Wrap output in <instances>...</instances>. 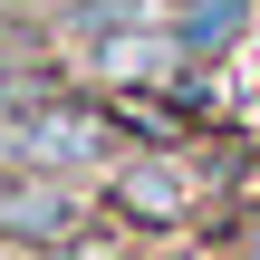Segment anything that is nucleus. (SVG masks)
<instances>
[{
  "instance_id": "1",
  "label": "nucleus",
  "mask_w": 260,
  "mask_h": 260,
  "mask_svg": "<svg viewBox=\"0 0 260 260\" xmlns=\"http://www.w3.org/2000/svg\"><path fill=\"white\" fill-rule=\"evenodd\" d=\"M87 58H96V77H106V87L145 96V87H183V58H193V48H183L164 19H145V29H116V39H96Z\"/></svg>"
},
{
  "instance_id": "2",
  "label": "nucleus",
  "mask_w": 260,
  "mask_h": 260,
  "mask_svg": "<svg viewBox=\"0 0 260 260\" xmlns=\"http://www.w3.org/2000/svg\"><path fill=\"white\" fill-rule=\"evenodd\" d=\"M0 241H19V251L77 241V203L58 183H39V164H0Z\"/></svg>"
},
{
  "instance_id": "3",
  "label": "nucleus",
  "mask_w": 260,
  "mask_h": 260,
  "mask_svg": "<svg viewBox=\"0 0 260 260\" xmlns=\"http://www.w3.org/2000/svg\"><path fill=\"white\" fill-rule=\"evenodd\" d=\"M96 154H106V125H96V116H77V106H58V96H39V106L19 116V164L58 174V164H96Z\"/></svg>"
},
{
  "instance_id": "4",
  "label": "nucleus",
  "mask_w": 260,
  "mask_h": 260,
  "mask_svg": "<svg viewBox=\"0 0 260 260\" xmlns=\"http://www.w3.org/2000/svg\"><path fill=\"white\" fill-rule=\"evenodd\" d=\"M145 19H164V0H48V29L58 39H116V29H145Z\"/></svg>"
},
{
  "instance_id": "5",
  "label": "nucleus",
  "mask_w": 260,
  "mask_h": 260,
  "mask_svg": "<svg viewBox=\"0 0 260 260\" xmlns=\"http://www.w3.org/2000/svg\"><path fill=\"white\" fill-rule=\"evenodd\" d=\"M241 19H251V0H183V10H174V39L203 58V48H232Z\"/></svg>"
},
{
  "instance_id": "6",
  "label": "nucleus",
  "mask_w": 260,
  "mask_h": 260,
  "mask_svg": "<svg viewBox=\"0 0 260 260\" xmlns=\"http://www.w3.org/2000/svg\"><path fill=\"white\" fill-rule=\"evenodd\" d=\"M116 203H125V212H145V222H174V212H183V183H174V174H154V164H125V174H116Z\"/></svg>"
},
{
  "instance_id": "7",
  "label": "nucleus",
  "mask_w": 260,
  "mask_h": 260,
  "mask_svg": "<svg viewBox=\"0 0 260 260\" xmlns=\"http://www.w3.org/2000/svg\"><path fill=\"white\" fill-rule=\"evenodd\" d=\"M0 68H10V19H0Z\"/></svg>"
}]
</instances>
